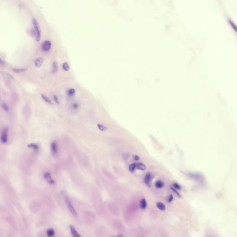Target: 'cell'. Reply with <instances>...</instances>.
Listing matches in <instances>:
<instances>
[{
  "instance_id": "1",
  "label": "cell",
  "mask_w": 237,
  "mask_h": 237,
  "mask_svg": "<svg viewBox=\"0 0 237 237\" xmlns=\"http://www.w3.org/2000/svg\"><path fill=\"white\" fill-rule=\"evenodd\" d=\"M32 20H33V24L34 27L35 32V34H36V40L37 41H40V36H41L40 25L35 18H33Z\"/></svg>"
},
{
  "instance_id": "2",
  "label": "cell",
  "mask_w": 237,
  "mask_h": 237,
  "mask_svg": "<svg viewBox=\"0 0 237 237\" xmlns=\"http://www.w3.org/2000/svg\"><path fill=\"white\" fill-rule=\"evenodd\" d=\"M8 128L7 127H4L3 129L1 137V140L3 144L7 143L8 141Z\"/></svg>"
},
{
  "instance_id": "3",
  "label": "cell",
  "mask_w": 237,
  "mask_h": 237,
  "mask_svg": "<svg viewBox=\"0 0 237 237\" xmlns=\"http://www.w3.org/2000/svg\"><path fill=\"white\" fill-rule=\"evenodd\" d=\"M65 203H66V205L67 206V207H68L69 210V212H71V214L73 216H76L77 215V212L75 210V209L74 208V207H73V205H72V203L70 202L69 199L68 198H66L65 199Z\"/></svg>"
},
{
  "instance_id": "4",
  "label": "cell",
  "mask_w": 237,
  "mask_h": 237,
  "mask_svg": "<svg viewBox=\"0 0 237 237\" xmlns=\"http://www.w3.org/2000/svg\"><path fill=\"white\" fill-rule=\"evenodd\" d=\"M44 177L45 181L50 184H53L54 181L52 178V175L49 172H45L44 174Z\"/></svg>"
},
{
  "instance_id": "5",
  "label": "cell",
  "mask_w": 237,
  "mask_h": 237,
  "mask_svg": "<svg viewBox=\"0 0 237 237\" xmlns=\"http://www.w3.org/2000/svg\"><path fill=\"white\" fill-rule=\"evenodd\" d=\"M52 46L51 42L49 40H45L42 44V48L43 51L47 52L49 51Z\"/></svg>"
},
{
  "instance_id": "6",
  "label": "cell",
  "mask_w": 237,
  "mask_h": 237,
  "mask_svg": "<svg viewBox=\"0 0 237 237\" xmlns=\"http://www.w3.org/2000/svg\"><path fill=\"white\" fill-rule=\"evenodd\" d=\"M51 150L53 155H56L58 152V146L56 142H52L51 144Z\"/></svg>"
},
{
  "instance_id": "7",
  "label": "cell",
  "mask_w": 237,
  "mask_h": 237,
  "mask_svg": "<svg viewBox=\"0 0 237 237\" xmlns=\"http://www.w3.org/2000/svg\"><path fill=\"white\" fill-rule=\"evenodd\" d=\"M153 178V176L151 174V173L148 172L147 173L146 175L145 178V182L146 185H147L149 187H151V181L152 180V179Z\"/></svg>"
},
{
  "instance_id": "8",
  "label": "cell",
  "mask_w": 237,
  "mask_h": 237,
  "mask_svg": "<svg viewBox=\"0 0 237 237\" xmlns=\"http://www.w3.org/2000/svg\"><path fill=\"white\" fill-rule=\"evenodd\" d=\"M44 61V58L42 57H39L35 60L34 62L35 65L36 67L39 68L42 65Z\"/></svg>"
},
{
  "instance_id": "9",
  "label": "cell",
  "mask_w": 237,
  "mask_h": 237,
  "mask_svg": "<svg viewBox=\"0 0 237 237\" xmlns=\"http://www.w3.org/2000/svg\"><path fill=\"white\" fill-rule=\"evenodd\" d=\"M70 232H72V236L74 237H81V236L80 235L79 233L77 232L76 230L72 226H70Z\"/></svg>"
},
{
  "instance_id": "10",
  "label": "cell",
  "mask_w": 237,
  "mask_h": 237,
  "mask_svg": "<svg viewBox=\"0 0 237 237\" xmlns=\"http://www.w3.org/2000/svg\"><path fill=\"white\" fill-rule=\"evenodd\" d=\"M147 207V203L146 200L145 198H143L140 201V207L142 209H146Z\"/></svg>"
},
{
  "instance_id": "11",
  "label": "cell",
  "mask_w": 237,
  "mask_h": 237,
  "mask_svg": "<svg viewBox=\"0 0 237 237\" xmlns=\"http://www.w3.org/2000/svg\"><path fill=\"white\" fill-rule=\"evenodd\" d=\"M157 207L161 211H164L166 209V207L165 205L161 202H158L156 204Z\"/></svg>"
},
{
  "instance_id": "12",
  "label": "cell",
  "mask_w": 237,
  "mask_h": 237,
  "mask_svg": "<svg viewBox=\"0 0 237 237\" xmlns=\"http://www.w3.org/2000/svg\"><path fill=\"white\" fill-rule=\"evenodd\" d=\"M58 68V65L57 62H54L52 64V73L54 74L57 72Z\"/></svg>"
},
{
  "instance_id": "13",
  "label": "cell",
  "mask_w": 237,
  "mask_h": 237,
  "mask_svg": "<svg viewBox=\"0 0 237 237\" xmlns=\"http://www.w3.org/2000/svg\"><path fill=\"white\" fill-rule=\"evenodd\" d=\"M27 147L29 148H32L35 151H37L39 149V146L37 144L34 143L29 144L27 145Z\"/></svg>"
},
{
  "instance_id": "14",
  "label": "cell",
  "mask_w": 237,
  "mask_h": 237,
  "mask_svg": "<svg viewBox=\"0 0 237 237\" xmlns=\"http://www.w3.org/2000/svg\"><path fill=\"white\" fill-rule=\"evenodd\" d=\"M136 168L140 170H145L146 169V166L145 164L142 163H136Z\"/></svg>"
},
{
  "instance_id": "15",
  "label": "cell",
  "mask_w": 237,
  "mask_h": 237,
  "mask_svg": "<svg viewBox=\"0 0 237 237\" xmlns=\"http://www.w3.org/2000/svg\"><path fill=\"white\" fill-rule=\"evenodd\" d=\"M47 236L48 237H53L55 234V232L53 229H49L47 230L46 232Z\"/></svg>"
},
{
  "instance_id": "16",
  "label": "cell",
  "mask_w": 237,
  "mask_h": 237,
  "mask_svg": "<svg viewBox=\"0 0 237 237\" xmlns=\"http://www.w3.org/2000/svg\"><path fill=\"white\" fill-rule=\"evenodd\" d=\"M27 68H23V69H16L14 68L13 69V71L16 73H19L21 72H26L27 70Z\"/></svg>"
},
{
  "instance_id": "17",
  "label": "cell",
  "mask_w": 237,
  "mask_h": 237,
  "mask_svg": "<svg viewBox=\"0 0 237 237\" xmlns=\"http://www.w3.org/2000/svg\"><path fill=\"white\" fill-rule=\"evenodd\" d=\"M163 186H164L163 183L160 181H157L156 183H155V186L157 188H163Z\"/></svg>"
},
{
  "instance_id": "18",
  "label": "cell",
  "mask_w": 237,
  "mask_h": 237,
  "mask_svg": "<svg viewBox=\"0 0 237 237\" xmlns=\"http://www.w3.org/2000/svg\"><path fill=\"white\" fill-rule=\"evenodd\" d=\"M136 167V163H133L130 164L129 166V170L131 172V173L133 172V171L135 170V168Z\"/></svg>"
},
{
  "instance_id": "19",
  "label": "cell",
  "mask_w": 237,
  "mask_h": 237,
  "mask_svg": "<svg viewBox=\"0 0 237 237\" xmlns=\"http://www.w3.org/2000/svg\"><path fill=\"white\" fill-rule=\"evenodd\" d=\"M1 105H2V106L3 109L6 112H8L9 111V108H8V106H7V104L4 101L2 102V103L1 104Z\"/></svg>"
},
{
  "instance_id": "20",
  "label": "cell",
  "mask_w": 237,
  "mask_h": 237,
  "mask_svg": "<svg viewBox=\"0 0 237 237\" xmlns=\"http://www.w3.org/2000/svg\"><path fill=\"white\" fill-rule=\"evenodd\" d=\"M41 97H42V99H43L44 101H46L47 103L50 104H51V105L52 104V101H51L48 97H47L46 96H45L44 94H42Z\"/></svg>"
},
{
  "instance_id": "21",
  "label": "cell",
  "mask_w": 237,
  "mask_h": 237,
  "mask_svg": "<svg viewBox=\"0 0 237 237\" xmlns=\"http://www.w3.org/2000/svg\"><path fill=\"white\" fill-rule=\"evenodd\" d=\"M63 68L65 71H68L69 70V69H70L69 65L66 62L64 63V64L63 65Z\"/></svg>"
},
{
  "instance_id": "22",
  "label": "cell",
  "mask_w": 237,
  "mask_h": 237,
  "mask_svg": "<svg viewBox=\"0 0 237 237\" xmlns=\"http://www.w3.org/2000/svg\"><path fill=\"white\" fill-rule=\"evenodd\" d=\"M97 126H98V129H99L100 131H106V129H107V127H106L105 126H103V125H102L101 124H97Z\"/></svg>"
},
{
  "instance_id": "23",
  "label": "cell",
  "mask_w": 237,
  "mask_h": 237,
  "mask_svg": "<svg viewBox=\"0 0 237 237\" xmlns=\"http://www.w3.org/2000/svg\"><path fill=\"white\" fill-rule=\"evenodd\" d=\"M75 90L73 89H69L67 92V94H68V96H73L75 94Z\"/></svg>"
},
{
  "instance_id": "24",
  "label": "cell",
  "mask_w": 237,
  "mask_h": 237,
  "mask_svg": "<svg viewBox=\"0 0 237 237\" xmlns=\"http://www.w3.org/2000/svg\"><path fill=\"white\" fill-rule=\"evenodd\" d=\"M173 185H174V187H175V188L177 189H180L181 188L180 186L177 183H174Z\"/></svg>"
},
{
  "instance_id": "25",
  "label": "cell",
  "mask_w": 237,
  "mask_h": 237,
  "mask_svg": "<svg viewBox=\"0 0 237 237\" xmlns=\"http://www.w3.org/2000/svg\"><path fill=\"white\" fill-rule=\"evenodd\" d=\"M171 189H172V190H173V191H174V192L175 193V194H176V195H177L178 196V197H181V195H180L179 194V193L176 190H175V188H171Z\"/></svg>"
},
{
  "instance_id": "26",
  "label": "cell",
  "mask_w": 237,
  "mask_h": 237,
  "mask_svg": "<svg viewBox=\"0 0 237 237\" xmlns=\"http://www.w3.org/2000/svg\"><path fill=\"white\" fill-rule=\"evenodd\" d=\"M173 200V195H170V196H169V199H168V202H169V203H170V202H171L172 201V200Z\"/></svg>"
},
{
  "instance_id": "27",
  "label": "cell",
  "mask_w": 237,
  "mask_h": 237,
  "mask_svg": "<svg viewBox=\"0 0 237 237\" xmlns=\"http://www.w3.org/2000/svg\"><path fill=\"white\" fill-rule=\"evenodd\" d=\"M54 99L55 101V102H56L57 103L59 104L58 100V98H57V96H54Z\"/></svg>"
},
{
  "instance_id": "28",
  "label": "cell",
  "mask_w": 237,
  "mask_h": 237,
  "mask_svg": "<svg viewBox=\"0 0 237 237\" xmlns=\"http://www.w3.org/2000/svg\"><path fill=\"white\" fill-rule=\"evenodd\" d=\"M78 108V105L77 103H75L73 105V108L74 109H77Z\"/></svg>"
},
{
  "instance_id": "29",
  "label": "cell",
  "mask_w": 237,
  "mask_h": 237,
  "mask_svg": "<svg viewBox=\"0 0 237 237\" xmlns=\"http://www.w3.org/2000/svg\"><path fill=\"white\" fill-rule=\"evenodd\" d=\"M134 159L135 160H138L139 159V157L137 155H135L134 156Z\"/></svg>"
},
{
  "instance_id": "30",
  "label": "cell",
  "mask_w": 237,
  "mask_h": 237,
  "mask_svg": "<svg viewBox=\"0 0 237 237\" xmlns=\"http://www.w3.org/2000/svg\"><path fill=\"white\" fill-rule=\"evenodd\" d=\"M123 237V236H122V235H119L118 236V237Z\"/></svg>"
}]
</instances>
